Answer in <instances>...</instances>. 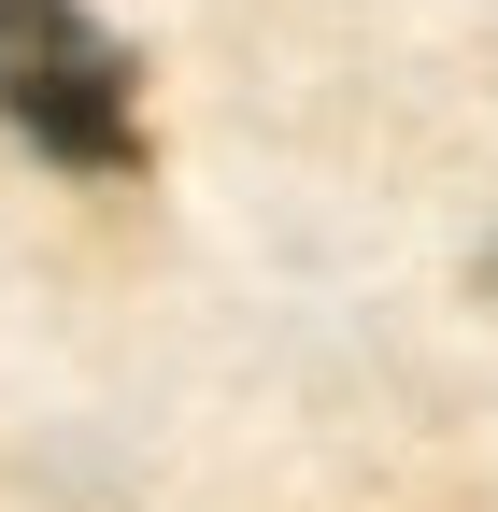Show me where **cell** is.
<instances>
[{"mask_svg":"<svg viewBox=\"0 0 498 512\" xmlns=\"http://www.w3.org/2000/svg\"><path fill=\"white\" fill-rule=\"evenodd\" d=\"M0 128L57 171H143V72L86 0H0Z\"/></svg>","mask_w":498,"mask_h":512,"instance_id":"1","label":"cell"}]
</instances>
